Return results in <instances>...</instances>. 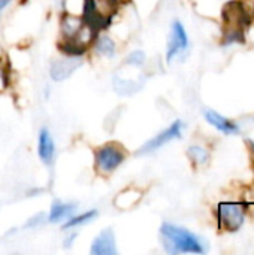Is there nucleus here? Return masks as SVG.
I'll return each mask as SVG.
<instances>
[{
    "label": "nucleus",
    "mask_w": 254,
    "mask_h": 255,
    "mask_svg": "<svg viewBox=\"0 0 254 255\" xmlns=\"http://www.w3.org/2000/svg\"><path fill=\"white\" fill-rule=\"evenodd\" d=\"M37 155L45 166H51L55 158V142L51 131L43 127L37 134Z\"/></svg>",
    "instance_id": "nucleus-9"
},
{
    "label": "nucleus",
    "mask_w": 254,
    "mask_h": 255,
    "mask_svg": "<svg viewBox=\"0 0 254 255\" xmlns=\"http://www.w3.org/2000/svg\"><path fill=\"white\" fill-rule=\"evenodd\" d=\"M93 45H94V51H96L97 55H100L103 58H108V60L117 57L118 45H117V42L108 33H105V31L97 33Z\"/></svg>",
    "instance_id": "nucleus-11"
},
{
    "label": "nucleus",
    "mask_w": 254,
    "mask_h": 255,
    "mask_svg": "<svg viewBox=\"0 0 254 255\" xmlns=\"http://www.w3.org/2000/svg\"><path fill=\"white\" fill-rule=\"evenodd\" d=\"M91 255H117V241L112 229H103L91 242L90 247Z\"/></svg>",
    "instance_id": "nucleus-7"
},
{
    "label": "nucleus",
    "mask_w": 254,
    "mask_h": 255,
    "mask_svg": "<svg viewBox=\"0 0 254 255\" xmlns=\"http://www.w3.org/2000/svg\"><path fill=\"white\" fill-rule=\"evenodd\" d=\"M75 212H76V203L54 200L51 208H49V212L46 214V223H49V224H61L70 215H73Z\"/></svg>",
    "instance_id": "nucleus-10"
},
{
    "label": "nucleus",
    "mask_w": 254,
    "mask_h": 255,
    "mask_svg": "<svg viewBox=\"0 0 254 255\" xmlns=\"http://www.w3.org/2000/svg\"><path fill=\"white\" fill-rule=\"evenodd\" d=\"M252 146H253V151H254V142H253V143H252Z\"/></svg>",
    "instance_id": "nucleus-20"
},
{
    "label": "nucleus",
    "mask_w": 254,
    "mask_h": 255,
    "mask_svg": "<svg viewBox=\"0 0 254 255\" xmlns=\"http://www.w3.org/2000/svg\"><path fill=\"white\" fill-rule=\"evenodd\" d=\"M147 61V55L142 49H135V51H130L126 58H124V64L126 66H130V67H135V69H141Z\"/></svg>",
    "instance_id": "nucleus-15"
},
{
    "label": "nucleus",
    "mask_w": 254,
    "mask_h": 255,
    "mask_svg": "<svg viewBox=\"0 0 254 255\" xmlns=\"http://www.w3.org/2000/svg\"><path fill=\"white\" fill-rule=\"evenodd\" d=\"M187 155L189 158L195 163V164H204L208 161V151L202 146H198V145H193L187 149Z\"/></svg>",
    "instance_id": "nucleus-16"
},
{
    "label": "nucleus",
    "mask_w": 254,
    "mask_h": 255,
    "mask_svg": "<svg viewBox=\"0 0 254 255\" xmlns=\"http://www.w3.org/2000/svg\"><path fill=\"white\" fill-rule=\"evenodd\" d=\"M43 224H46V215H45L43 212H39V214L30 217V218L25 221V224L22 226V229H24V230H37V229H40Z\"/></svg>",
    "instance_id": "nucleus-17"
},
{
    "label": "nucleus",
    "mask_w": 254,
    "mask_h": 255,
    "mask_svg": "<svg viewBox=\"0 0 254 255\" xmlns=\"http://www.w3.org/2000/svg\"><path fill=\"white\" fill-rule=\"evenodd\" d=\"M82 66V57H73L63 54L61 57L52 60L49 66V78L54 82H61L69 79Z\"/></svg>",
    "instance_id": "nucleus-5"
},
{
    "label": "nucleus",
    "mask_w": 254,
    "mask_h": 255,
    "mask_svg": "<svg viewBox=\"0 0 254 255\" xmlns=\"http://www.w3.org/2000/svg\"><path fill=\"white\" fill-rule=\"evenodd\" d=\"M139 199H141V193H139L138 190L129 188V190L121 191V193L115 197L114 203H115V206H117L118 209H130V208H133V206L139 202Z\"/></svg>",
    "instance_id": "nucleus-14"
},
{
    "label": "nucleus",
    "mask_w": 254,
    "mask_h": 255,
    "mask_svg": "<svg viewBox=\"0 0 254 255\" xmlns=\"http://www.w3.org/2000/svg\"><path fill=\"white\" fill-rule=\"evenodd\" d=\"M97 217H99L97 209H90V211H85L82 214H73L64 223H61V230L63 232L75 230L78 227H82V226H87V224L93 223Z\"/></svg>",
    "instance_id": "nucleus-13"
},
{
    "label": "nucleus",
    "mask_w": 254,
    "mask_h": 255,
    "mask_svg": "<svg viewBox=\"0 0 254 255\" xmlns=\"http://www.w3.org/2000/svg\"><path fill=\"white\" fill-rule=\"evenodd\" d=\"M126 149L115 142H108L94 151V169L102 176L112 175L126 161Z\"/></svg>",
    "instance_id": "nucleus-2"
},
{
    "label": "nucleus",
    "mask_w": 254,
    "mask_h": 255,
    "mask_svg": "<svg viewBox=\"0 0 254 255\" xmlns=\"http://www.w3.org/2000/svg\"><path fill=\"white\" fill-rule=\"evenodd\" d=\"M219 220L226 230L235 232L244 223V211L240 205L222 203L219 206Z\"/></svg>",
    "instance_id": "nucleus-6"
},
{
    "label": "nucleus",
    "mask_w": 254,
    "mask_h": 255,
    "mask_svg": "<svg viewBox=\"0 0 254 255\" xmlns=\"http://www.w3.org/2000/svg\"><path fill=\"white\" fill-rule=\"evenodd\" d=\"M187 51H189V34L184 28V24L180 19H175L171 25V33L168 37L166 63L172 64L183 60Z\"/></svg>",
    "instance_id": "nucleus-3"
},
{
    "label": "nucleus",
    "mask_w": 254,
    "mask_h": 255,
    "mask_svg": "<svg viewBox=\"0 0 254 255\" xmlns=\"http://www.w3.org/2000/svg\"><path fill=\"white\" fill-rule=\"evenodd\" d=\"M160 241L168 254H204L207 251L199 236L172 223L162 224Z\"/></svg>",
    "instance_id": "nucleus-1"
},
{
    "label": "nucleus",
    "mask_w": 254,
    "mask_h": 255,
    "mask_svg": "<svg viewBox=\"0 0 254 255\" xmlns=\"http://www.w3.org/2000/svg\"><path fill=\"white\" fill-rule=\"evenodd\" d=\"M144 84H145V78L142 75L129 78V75L115 73L114 78H112L114 91L117 94H120V96H133V94H136L138 91L142 90Z\"/></svg>",
    "instance_id": "nucleus-8"
},
{
    "label": "nucleus",
    "mask_w": 254,
    "mask_h": 255,
    "mask_svg": "<svg viewBox=\"0 0 254 255\" xmlns=\"http://www.w3.org/2000/svg\"><path fill=\"white\" fill-rule=\"evenodd\" d=\"M76 239H78V232H75V230H67V232H66V236H64V241H63V247H64L66 250L72 248V247L75 245Z\"/></svg>",
    "instance_id": "nucleus-18"
},
{
    "label": "nucleus",
    "mask_w": 254,
    "mask_h": 255,
    "mask_svg": "<svg viewBox=\"0 0 254 255\" xmlns=\"http://www.w3.org/2000/svg\"><path fill=\"white\" fill-rule=\"evenodd\" d=\"M183 130H184V123L181 120L174 121L168 128H165L163 131L157 133L154 137L148 139L138 151V155H148L153 154L156 151H159L160 148H163L165 145H168L169 142L175 140V139H181L183 136Z\"/></svg>",
    "instance_id": "nucleus-4"
},
{
    "label": "nucleus",
    "mask_w": 254,
    "mask_h": 255,
    "mask_svg": "<svg viewBox=\"0 0 254 255\" xmlns=\"http://www.w3.org/2000/svg\"><path fill=\"white\" fill-rule=\"evenodd\" d=\"M204 117L213 127H216L219 131H222L225 134H235L240 131V127L235 123L229 121L228 118H225L223 115H220L219 112H216L213 109L204 111Z\"/></svg>",
    "instance_id": "nucleus-12"
},
{
    "label": "nucleus",
    "mask_w": 254,
    "mask_h": 255,
    "mask_svg": "<svg viewBox=\"0 0 254 255\" xmlns=\"http://www.w3.org/2000/svg\"><path fill=\"white\" fill-rule=\"evenodd\" d=\"M12 3V0H0V16H1V13L7 9V6Z\"/></svg>",
    "instance_id": "nucleus-19"
}]
</instances>
